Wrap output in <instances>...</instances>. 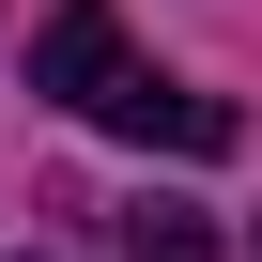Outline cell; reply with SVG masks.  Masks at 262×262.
<instances>
[{
    "label": "cell",
    "instance_id": "1",
    "mask_svg": "<svg viewBox=\"0 0 262 262\" xmlns=\"http://www.w3.org/2000/svg\"><path fill=\"white\" fill-rule=\"evenodd\" d=\"M77 123L155 139V155H231V108H216V93H185V77H139V62H108V93H93Z\"/></svg>",
    "mask_w": 262,
    "mask_h": 262
},
{
    "label": "cell",
    "instance_id": "2",
    "mask_svg": "<svg viewBox=\"0 0 262 262\" xmlns=\"http://www.w3.org/2000/svg\"><path fill=\"white\" fill-rule=\"evenodd\" d=\"M108 62H123V16H108V0H62V16L31 31V93H62V108H93Z\"/></svg>",
    "mask_w": 262,
    "mask_h": 262
},
{
    "label": "cell",
    "instance_id": "3",
    "mask_svg": "<svg viewBox=\"0 0 262 262\" xmlns=\"http://www.w3.org/2000/svg\"><path fill=\"white\" fill-rule=\"evenodd\" d=\"M123 262H216V231L185 201H139V216H123Z\"/></svg>",
    "mask_w": 262,
    "mask_h": 262
}]
</instances>
